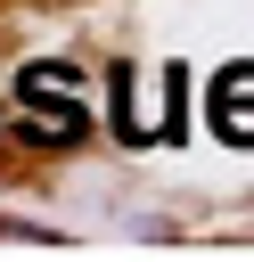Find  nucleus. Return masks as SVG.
I'll return each instance as SVG.
<instances>
[{
    "label": "nucleus",
    "mask_w": 254,
    "mask_h": 262,
    "mask_svg": "<svg viewBox=\"0 0 254 262\" xmlns=\"http://www.w3.org/2000/svg\"><path fill=\"white\" fill-rule=\"evenodd\" d=\"M16 131L33 147H74L90 139V106H57V98H16Z\"/></svg>",
    "instance_id": "f03ea898"
},
{
    "label": "nucleus",
    "mask_w": 254,
    "mask_h": 262,
    "mask_svg": "<svg viewBox=\"0 0 254 262\" xmlns=\"http://www.w3.org/2000/svg\"><path fill=\"white\" fill-rule=\"evenodd\" d=\"M213 106H254V57H238V66L213 74Z\"/></svg>",
    "instance_id": "20e7f679"
},
{
    "label": "nucleus",
    "mask_w": 254,
    "mask_h": 262,
    "mask_svg": "<svg viewBox=\"0 0 254 262\" xmlns=\"http://www.w3.org/2000/svg\"><path fill=\"white\" fill-rule=\"evenodd\" d=\"M115 90H123L115 131H123L131 147H147V139H180V66H164V74H115Z\"/></svg>",
    "instance_id": "f257e3e1"
},
{
    "label": "nucleus",
    "mask_w": 254,
    "mask_h": 262,
    "mask_svg": "<svg viewBox=\"0 0 254 262\" xmlns=\"http://www.w3.org/2000/svg\"><path fill=\"white\" fill-rule=\"evenodd\" d=\"M16 98H57V106H90V74L66 66V57H41L16 74Z\"/></svg>",
    "instance_id": "7ed1b4c3"
}]
</instances>
